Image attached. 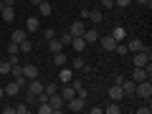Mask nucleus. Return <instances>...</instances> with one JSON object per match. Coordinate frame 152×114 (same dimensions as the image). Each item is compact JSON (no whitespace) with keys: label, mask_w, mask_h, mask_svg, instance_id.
<instances>
[{"label":"nucleus","mask_w":152,"mask_h":114,"mask_svg":"<svg viewBox=\"0 0 152 114\" xmlns=\"http://www.w3.org/2000/svg\"><path fill=\"white\" fill-rule=\"evenodd\" d=\"M23 76H26V79H38V66L36 64H26L23 66Z\"/></svg>","instance_id":"9"},{"label":"nucleus","mask_w":152,"mask_h":114,"mask_svg":"<svg viewBox=\"0 0 152 114\" xmlns=\"http://www.w3.org/2000/svg\"><path fill=\"white\" fill-rule=\"evenodd\" d=\"M112 38L117 41V43H119V41H124V38H127V31H124V26H117V28H114V31H112Z\"/></svg>","instance_id":"16"},{"label":"nucleus","mask_w":152,"mask_h":114,"mask_svg":"<svg viewBox=\"0 0 152 114\" xmlns=\"http://www.w3.org/2000/svg\"><path fill=\"white\" fill-rule=\"evenodd\" d=\"M0 10H3V0H0Z\"/></svg>","instance_id":"44"},{"label":"nucleus","mask_w":152,"mask_h":114,"mask_svg":"<svg viewBox=\"0 0 152 114\" xmlns=\"http://www.w3.org/2000/svg\"><path fill=\"white\" fill-rule=\"evenodd\" d=\"M99 5L102 8H114V0H99Z\"/></svg>","instance_id":"36"},{"label":"nucleus","mask_w":152,"mask_h":114,"mask_svg":"<svg viewBox=\"0 0 152 114\" xmlns=\"http://www.w3.org/2000/svg\"><path fill=\"white\" fill-rule=\"evenodd\" d=\"M0 74H10V61H0Z\"/></svg>","instance_id":"31"},{"label":"nucleus","mask_w":152,"mask_h":114,"mask_svg":"<svg viewBox=\"0 0 152 114\" xmlns=\"http://www.w3.org/2000/svg\"><path fill=\"white\" fill-rule=\"evenodd\" d=\"M66 109H69V112H84V109H86V99H81V96H71L69 102H66Z\"/></svg>","instance_id":"2"},{"label":"nucleus","mask_w":152,"mask_h":114,"mask_svg":"<svg viewBox=\"0 0 152 114\" xmlns=\"http://www.w3.org/2000/svg\"><path fill=\"white\" fill-rule=\"evenodd\" d=\"M71 66H74V69H79V71H89V66H86V61L81 58V53H76V58L71 61Z\"/></svg>","instance_id":"17"},{"label":"nucleus","mask_w":152,"mask_h":114,"mask_svg":"<svg viewBox=\"0 0 152 114\" xmlns=\"http://www.w3.org/2000/svg\"><path fill=\"white\" fill-rule=\"evenodd\" d=\"M150 48H145V51H137V53H134V58H132V64H134L137 66V69H142V66H147V64H150Z\"/></svg>","instance_id":"3"},{"label":"nucleus","mask_w":152,"mask_h":114,"mask_svg":"<svg viewBox=\"0 0 152 114\" xmlns=\"http://www.w3.org/2000/svg\"><path fill=\"white\" fill-rule=\"evenodd\" d=\"M134 89H137V84L134 81H122V91H124V96H134Z\"/></svg>","instance_id":"15"},{"label":"nucleus","mask_w":152,"mask_h":114,"mask_svg":"<svg viewBox=\"0 0 152 114\" xmlns=\"http://www.w3.org/2000/svg\"><path fill=\"white\" fill-rule=\"evenodd\" d=\"M38 13H41V15H43V18H48L51 13H53V8H51L48 3H46V0H41V5H38Z\"/></svg>","instance_id":"20"},{"label":"nucleus","mask_w":152,"mask_h":114,"mask_svg":"<svg viewBox=\"0 0 152 114\" xmlns=\"http://www.w3.org/2000/svg\"><path fill=\"white\" fill-rule=\"evenodd\" d=\"M89 112H91V114H102V112H104V107H91Z\"/></svg>","instance_id":"39"},{"label":"nucleus","mask_w":152,"mask_h":114,"mask_svg":"<svg viewBox=\"0 0 152 114\" xmlns=\"http://www.w3.org/2000/svg\"><path fill=\"white\" fill-rule=\"evenodd\" d=\"M102 10H89V18H86V20H91V23H102Z\"/></svg>","instance_id":"23"},{"label":"nucleus","mask_w":152,"mask_h":114,"mask_svg":"<svg viewBox=\"0 0 152 114\" xmlns=\"http://www.w3.org/2000/svg\"><path fill=\"white\" fill-rule=\"evenodd\" d=\"M127 48H129L132 53H137V51H145V48H150V46H145V43L140 41V38H132L129 43H127Z\"/></svg>","instance_id":"12"},{"label":"nucleus","mask_w":152,"mask_h":114,"mask_svg":"<svg viewBox=\"0 0 152 114\" xmlns=\"http://www.w3.org/2000/svg\"><path fill=\"white\" fill-rule=\"evenodd\" d=\"M53 109H51V104L48 102H41V107H38V114H51Z\"/></svg>","instance_id":"28"},{"label":"nucleus","mask_w":152,"mask_h":114,"mask_svg":"<svg viewBox=\"0 0 152 114\" xmlns=\"http://www.w3.org/2000/svg\"><path fill=\"white\" fill-rule=\"evenodd\" d=\"M71 79H74V71H71V69H66V66H64V69L58 71V81H61V84H69Z\"/></svg>","instance_id":"14"},{"label":"nucleus","mask_w":152,"mask_h":114,"mask_svg":"<svg viewBox=\"0 0 152 114\" xmlns=\"http://www.w3.org/2000/svg\"><path fill=\"white\" fill-rule=\"evenodd\" d=\"M134 94H137V96H142V99H152V84H150V79H145V81H137Z\"/></svg>","instance_id":"1"},{"label":"nucleus","mask_w":152,"mask_h":114,"mask_svg":"<svg viewBox=\"0 0 152 114\" xmlns=\"http://www.w3.org/2000/svg\"><path fill=\"white\" fill-rule=\"evenodd\" d=\"M26 104H28V107H31V104H38V94H33V91L26 89Z\"/></svg>","instance_id":"26"},{"label":"nucleus","mask_w":152,"mask_h":114,"mask_svg":"<svg viewBox=\"0 0 152 114\" xmlns=\"http://www.w3.org/2000/svg\"><path fill=\"white\" fill-rule=\"evenodd\" d=\"M0 15H3V20H5V23H13V18H15V10H13V8H8V5H3Z\"/></svg>","instance_id":"18"},{"label":"nucleus","mask_w":152,"mask_h":114,"mask_svg":"<svg viewBox=\"0 0 152 114\" xmlns=\"http://www.w3.org/2000/svg\"><path fill=\"white\" fill-rule=\"evenodd\" d=\"M64 48H66V46L61 43V38H51V41H48V51H51V53H58V51H64Z\"/></svg>","instance_id":"13"},{"label":"nucleus","mask_w":152,"mask_h":114,"mask_svg":"<svg viewBox=\"0 0 152 114\" xmlns=\"http://www.w3.org/2000/svg\"><path fill=\"white\" fill-rule=\"evenodd\" d=\"M8 48V56H13V53H20V51H18V43H13L10 41V46H5Z\"/></svg>","instance_id":"34"},{"label":"nucleus","mask_w":152,"mask_h":114,"mask_svg":"<svg viewBox=\"0 0 152 114\" xmlns=\"http://www.w3.org/2000/svg\"><path fill=\"white\" fill-rule=\"evenodd\" d=\"M31 5H41V0H31Z\"/></svg>","instance_id":"42"},{"label":"nucleus","mask_w":152,"mask_h":114,"mask_svg":"<svg viewBox=\"0 0 152 114\" xmlns=\"http://www.w3.org/2000/svg\"><path fill=\"white\" fill-rule=\"evenodd\" d=\"M3 96H5V89H3V86H0V99H3Z\"/></svg>","instance_id":"43"},{"label":"nucleus","mask_w":152,"mask_h":114,"mask_svg":"<svg viewBox=\"0 0 152 114\" xmlns=\"http://www.w3.org/2000/svg\"><path fill=\"white\" fill-rule=\"evenodd\" d=\"M84 31H86V23H84V20H74V23L69 26V33H71V36H84Z\"/></svg>","instance_id":"6"},{"label":"nucleus","mask_w":152,"mask_h":114,"mask_svg":"<svg viewBox=\"0 0 152 114\" xmlns=\"http://www.w3.org/2000/svg\"><path fill=\"white\" fill-rule=\"evenodd\" d=\"M10 41H13V43H23V41H26V31H20V28L13 31L10 33Z\"/></svg>","instance_id":"21"},{"label":"nucleus","mask_w":152,"mask_h":114,"mask_svg":"<svg viewBox=\"0 0 152 114\" xmlns=\"http://www.w3.org/2000/svg\"><path fill=\"white\" fill-rule=\"evenodd\" d=\"M71 38H74V36H71V33L66 31L64 36H61V43H64V46H71Z\"/></svg>","instance_id":"33"},{"label":"nucleus","mask_w":152,"mask_h":114,"mask_svg":"<svg viewBox=\"0 0 152 114\" xmlns=\"http://www.w3.org/2000/svg\"><path fill=\"white\" fill-rule=\"evenodd\" d=\"M43 91H46V94H56V91H58V84H46Z\"/></svg>","instance_id":"32"},{"label":"nucleus","mask_w":152,"mask_h":114,"mask_svg":"<svg viewBox=\"0 0 152 114\" xmlns=\"http://www.w3.org/2000/svg\"><path fill=\"white\" fill-rule=\"evenodd\" d=\"M8 61H10V64H20V56H18V53H13L10 58H8Z\"/></svg>","instance_id":"38"},{"label":"nucleus","mask_w":152,"mask_h":114,"mask_svg":"<svg viewBox=\"0 0 152 114\" xmlns=\"http://www.w3.org/2000/svg\"><path fill=\"white\" fill-rule=\"evenodd\" d=\"M122 96H124V91H122V86H119V84L109 86V99H112V102H119Z\"/></svg>","instance_id":"11"},{"label":"nucleus","mask_w":152,"mask_h":114,"mask_svg":"<svg viewBox=\"0 0 152 114\" xmlns=\"http://www.w3.org/2000/svg\"><path fill=\"white\" fill-rule=\"evenodd\" d=\"M58 94H61V96H64V102H69L71 96H76V89L71 86V84H64V86L58 89Z\"/></svg>","instance_id":"10"},{"label":"nucleus","mask_w":152,"mask_h":114,"mask_svg":"<svg viewBox=\"0 0 152 114\" xmlns=\"http://www.w3.org/2000/svg\"><path fill=\"white\" fill-rule=\"evenodd\" d=\"M26 28H28L31 33H36L38 28H41V26H38V18H28V20H26Z\"/></svg>","instance_id":"24"},{"label":"nucleus","mask_w":152,"mask_h":114,"mask_svg":"<svg viewBox=\"0 0 152 114\" xmlns=\"http://www.w3.org/2000/svg\"><path fill=\"white\" fill-rule=\"evenodd\" d=\"M104 112H107V114H119V112H122V107H119L117 102H112V104H109L107 109H104Z\"/></svg>","instance_id":"27"},{"label":"nucleus","mask_w":152,"mask_h":114,"mask_svg":"<svg viewBox=\"0 0 152 114\" xmlns=\"http://www.w3.org/2000/svg\"><path fill=\"white\" fill-rule=\"evenodd\" d=\"M129 3H132V0H114V5H119V8H127Z\"/></svg>","instance_id":"37"},{"label":"nucleus","mask_w":152,"mask_h":114,"mask_svg":"<svg viewBox=\"0 0 152 114\" xmlns=\"http://www.w3.org/2000/svg\"><path fill=\"white\" fill-rule=\"evenodd\" d=\"M53 64H56V66H66V64H69V61H66V53H64V51L53 53Z\"/></svg>","instance_id":"22"},{"label":"nucleus","mask_w":152,"mask_h":114,"mask_svg":"<svg viewBox=\"0 0 152 114\" xmlns=\"http://www.w3.org/2000/svg\"><path fill=\"white\" fill-rule=\"evenodd\" d=\"M140 5H145V8H152V0H137Z\"/></svg>","instance_id":"40"},{"label":"nucleus","mask_w":152,"mask_h":114,"mask_svg":"<svg viewBox=\"0 0 152 114\" xmlns=\"http://www.w3.org/2000/svg\"><path fill=\"white\" fill-rule=\"evenodd\" d=\"M48 104H51L53 112H64V109H66V102H64V96H61L58 91H56V94H48Z\"/></svg>","instance_id":"4"},{"label":"nucleus","mask_w":152,"mask_h":114,"mask_svg":"<svg viewBox=\"0 0 152 114\" xmlns=\"http://www.w3.org/2000/svg\"><path fill=\"white\" fill-rule=\"evenodd\" d=\"M31 48H33V43L28 41V38L23 41V43H18V51H20V53H31Z\"/></svg>","instance_id":"25"},{"label":"nucleus","mask_w":152,"mask_h":114,"mask_svg":"<svg viewBox=\"0 0 152 114\" xmlns=\"http://www.w3.org/2000/svg\"><path fill=\"white\" fill-rule=\"evenodd\" d=\"M99 43H102V48H107V51L117 48V41L112 38V33H109V36H99Z\"/></svg>","instance_id":"7"},{"label":"nucleus","mask_w":152,"mask_h":114,"mask_svg":"<svg viewBox=\"0 0 152 114\" xmlns=\"http://www.w3.org/2000/svg\"><path fill=\"white\" fill-rule=\"evenodd\" d=\"M152 112V107H150V99H145V107H140L137 109V114H150Z\"/></svg>","instance_id":"30"},{"label":"nucleus","mask_w":152,"mask_h":114,"mask_svg":"<svg viewBox=\"0 0 152 114\" xmlns=\"http://www.w3.org/2000/svg\"><path fill=\"white\" fill-rule=\"evenodd\" d=\"M3 5H8V8H13V5H15V0H3Z\"/></svg>","instance_id":"41"},{"label":"nucleus","mask_w":152,"mask_h":114,"mask_svg":"<svg viewBox=\"0 0 152 114\" xmlns=\"http://www.w3.org/2000/svg\"><path fill=\"white\" fill-rule=\"evenodd\" d=\"M15 112H18V114H28V104H18Z\"/></svg>","instance_id":"35"},{"label":"nucleus","mask_w":152,"mask_h":114,"mask_svg":"<svg viewBox=\"0 0 152 114\" xmlns=\"http://www.w3.org/2000/svg\"><path fill=\"white\" fill-rule=\"evenodd\" d=\"M71 48H74L76 53H84V51H86V41H84V36H74V38H71Z\"/></svg>","instance_id":"5"},{"label":"nucleus","mask_w":152,"mask_h":114,"mask_svg":"<svg viewBox=\"0 0 152 114\" xmlns=\"http://www.w3.org/2000/svg\"><path fill=\"white\" fill-rule=\"evenodd\" d=\"M114 51H117L119 56H127V53H129V48H127V43H122V41L117 43V48H114Z\"/></svg>","instance_id":"29"},{"label":"nucleus","mask_w":152,"mask_h":114,"mask_svg":"<svg viewBox=\"0 0 152 114\" xmlns=\"http://www.w3.org/2000/svg\"><path fill=\"white\" fill-rule=\"evenodd\" d=\"M3 89H5V96H15V94L20 91V86H18L15 81H10V84H5V86H3Z\"/></svg>","instance_id":"19"},{"label":"nucleus","mask_w":152,"mask_h":114,"mask_svg":"<svg viewBox=\"0 0 152 114\" xmlns=\"http://www.w3.org/2000/svg\"><path fill=\"white\" fill-rule=\"evenodd\" d=\"M84 41L86 43H99V31L96 28H86L84 31Z\"/></svg>","instance_id":"8"}]
</instances>
